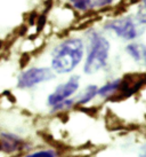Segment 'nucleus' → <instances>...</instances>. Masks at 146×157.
Returning <instances> with one entry per match:
<instances>
[{"label":"nucleus","mask_w":146,"mask_h":157,"mask_svg":"<svg viewBox=\"0 0 146 157\" xmlns=\"http://www.w3.org/2000/svg\"><path fill=\"white\" fill-rule=\"evenodd\" d=\"M113 0H70V4L73 8L80 12H89L96 9L104 8L112 5Z\"/></svg>","instance_id":"8"},{"label":"nucleus","mask_w":146,"mask_h":157,"mask_svg":"<svg viewBox=\"0 0 146 157\" xmlns=\"http://www.w3.org/2000/svg\"><path fill=\"white\" fill-rule=\"evenodd\" d=\"M55 77V74L49 68H31L23 71L17 79L18 88H31L43 82L52 80Z\"/></svg>","instance_id":"4"},{"label":"nucleus","mask_w":146,"mask_h":157,"mask_svg":"<svg viewBox=\"0 0 146 157\" xmlns=\"http://www.w3.org/2000/svg\"><path fill=\"white\" fill-rule=\"evenodd\" d=\"M24 141L17 135L12 133H1L0 134V150L7 154L15 151H22L24 148Z\"/></svg>","instance_id":"7"},{"label":"nucleus","mask_w":146,"mask_h":157,"mask_svg":"<svg viewBox=\"0 0 146 157\" xmlns=\"http://www.w3.org/2000/svg\"><path fill=\"white\" fill-rule=\"evenodd\" d=\"M136 18L141 24L146 25V0H142L138 5Z\"/></svg>","instance_id":"12"},{"label":"nucleus","mask_w":146,"mask_h":157,"mask_svg":"<svg viewBox=\"0 0 146 157\" xmlns=\"http://www.w3.org/2000/svg\"><path fill=\"white\" fill-rule=\"evenodd\" d=\"M139 157H146V144H143L139 149Z\"/></svg>","instance_id":"14"},{"label":"nucleus","mask_w":146,"mask_h":157,"mask_svg":"<svg viewBox=\"0 0 146 157\" xmlns=\"http://www.w3.org/2000/svg\"><path fill=\"white\" fill-rule=\"evenodd\" d=\"M141 23L136 22L133 17H121L106 23L105 29L113 31L118 37L125 40H133L138 38L143 33V29H141Z\"/></svg>","instance_id":"3"},{"label":"nucleus","mask_w":146,"mask_h":157,"mask_svg":"<svg viewBox=\"0 0 146 157\" xmlns=\"http://www.w3.org/2000/svg\"><path fill=\"white\" fill-rule=\"evenodd\" d=\"M119 84H120V79H115V80L108 82V84H105L104 86H102L100 88L97 90V94L100 96L113 95L116 92L118 87H119Z\"/></svg>","instance_id":"11"},{"label":"nucleus","mask_w":146,"mask_h":157,"mask_svg":"<svg viewBox=\"0 0 146 157\" xmlns=\"http://www.w3.org/2000/svg\"><path fill=\"white\" fill-rule=\"evenodd\" d=\"M146 85V72L144 74H129L126 75L122 79H120L119 87L115 92L116 100L126 99L137 91H139L143 86Z\"/></svg>","instance_id":"5"},{"label":"nucleus","mask_w":146,"mask_h":157,"mask_svg":"<svg viewBox=\"0 0 146 157\" xmlns=\"http://www.w3.org/2000/svg\"><path fill=\"white\" fill-rule=\"evenodd\" d=\"M83 56V43L79 38H71L57 45L53 51L52 68L57 74L71 72Z\"/></svg>","instance_id":"1"},{"label":"nucleus","mask_w":146,"mask_h":157,"mask_svg":"<svg viewBox=\"0 0 146 157\" xmlns=\"http://www.w3.org/2000/svg\"><path fill=\"white\" fill-rule=\"evenodd\" d=\"M110 53L108 40L98 32H91L89 36L88 56L83 67L85 72L88 75L95 74L106 66Z\"/></svg>","instance_id":"2"},{"label":"nucleus","mask_w":146,"mask_h":157,"mask_svg":"<svg viewBox=\"0 0 146 157\" xmlns=\"http://www.w3.org/2000/svg\"><path fill=\"white\" fill-rule=\"evenodd\" d=\"M78 88H79V76H73L66 83L58 85L55 91L48 96V105L53 107L69 99L70 96L77 92Z\"/></svg>","instance_id":"6"},{"label":"nucleus","mask_w":146,"mask_h":157,"mask_svg":"<svg viewBox=\"0 0 146 157\" xmlns=\"http://www.w3.org/2000/svg\"><path fill=\"white\" fill-rule=\"evenodd\" d=\"M97 86L96 85H89L88 87L85 88V91L82 92L80 95L78 96L77 103L79 105H83L88 103L89 101H91L95 96L97 95Z\"/></svg>","instance_id":"10"},{"label":"nucleus","mask_w":146,"mask_h":157,"mask_svg":"<svg viewBox=\"0 0 146 157\" xmlns=\"http://www.w3.org/2000/svg\"><path fill=\"white\" fill-rule=\"evenodd\" d=\"M126 51L138 64L146 68V46L141 43H131L126 47Z\"/></svg>","instance_id":"9"},{"label":"nucleus","mask_w":146,"mask_h":157,"mask_svg":"<svg viewBox=\"0 0 146 157\" xmlns=\"http://www.w3.org/2000/svg\"><path fill=\"white\" fill-rule=\"evenodd\" d=\"M25 157H55V155L50 150H41V151L30 154V155H27Z\"/></svg>","instance_id":"13"}]
</instances>
